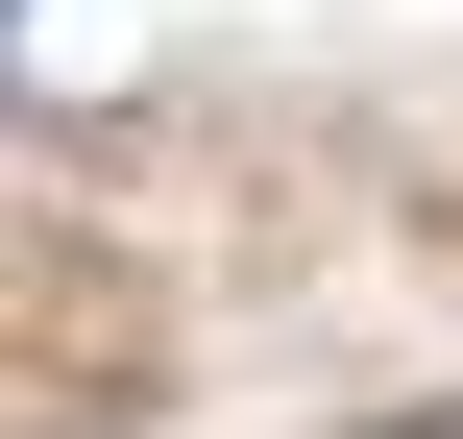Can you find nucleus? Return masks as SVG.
<instances>
[{
	"mask_svg": "<svg viewBox=\"0 0 463 439\" xmlns=\"http://www.w3.org/2000/svg\"><path fill=\"white\" fill-rule=\"evenodd\" d=\"M0 24H24V0H0Z\"/></svg>",
	"mask_w": 463,
	"mask_h": 439,
	"instance_id": "nucleus-2",
	"label": "nucleus"
},
{
	"mask_svg": "<svg viewBox=\"0 0 463 439\" xmlns=\"http://www.w3.org/2000/svg\"><path fill=\"white\" fill-rule=\"evenodd\" d=\"M415 439H463V415H415Z\"/></svg>",
	"mask_w": 463,
	"mask_h": 439,
	"instance_id": "nucleus-1",
	"label": "nucleus"
}]
</instances>
